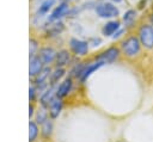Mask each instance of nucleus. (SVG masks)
Here are the masks:
<instances>
[{"instance_id": "obj_1", "label": "nucleus", "mask_w": 153, "mask_h": 142, "mask_svg": "<svg viewBox=\"0 0 153 142\" xmlns=\"http://www.w3.org/2000/svg\"><path fill=\"white\" fill-rule=\"evenodd\" d=\"M93 12L96 13L98 18L105 19V20L116 19L121 14L120 8L116 4L110 2V1H104V0H97Z\"/></svg>"}, {"instance_id": "obj_2", "label": "nucleus", "mask_w": 153, "mask_h": 142, "mask_svg": "<svg viewBox=\"0 0 153 142\" xmlns=\"http://www.w3.org/2000/svg\"><path fill=\"white\" fill-rule=\"evenodd\" d=\"M141 42L137 37V35H131V36H128L126 37L122 42H121V45H120V49H121V53L127 56V57H135L140 54L141 51Z\"/></svg>"}, {"instance_id": "obj_3", "label": "nucleus", "mask_w": 153, "mask_h": 142, "mask_svg": "<svg viewBox=\"0 0 153 142\" xmlns=\"http://www.w3.org/2000/svg\"><path fill=\"white\" fill-rule=\"evenodd\" d=\"M68 48L71 50V53L73 54V56L75 57H81V56H86L90 51V44L88 41L78 38V37H72L68 41Z\"/></svg>"}, {"instance_id": "obj_4", "label": "nucleus", "mask_w": 153, "mask_h": 142, "mask_svg": "<svg viewBox=\"0 0 153 142\" xmlns=\"http://www.w3.org/2000/svg\"><path fill=\"white\" fill-rule=\"evenodd\" d=\"M121 49L116 45H111V47H108L106 49H104L103 51H100L99 54H97L94 56V61H99L104 64H110V63H114L115 61H117V58L120 57L121 55Z\"/></svg>"}, {"instance_id": "obj_5", "label": "nucleus", "mask_w": 153, "mask_h": 142, "mask_svg": "<svg viewBox=\"0 0 153 142\" xmlns=\"http://www.w3.org/2000/svg\"><path fill=\"white\" fill-rule=\"evenodd\" d=\"M137 37L145 49H153V25L142 24L137 30Z\"/></svg>"}, {"instance_id": "obj_6", "label": "nucleus", "mask_w": 153, "mask_h": 142, "mask_svg": "<svg viewBox=\"0 0 153 142\" xmlns=\"http://www.w3.org/2000/svg\"><path fill=\"white\" fill-rule=\"evenodd\" d=\"M69 4L63 2V1H57V4L55 5V7L51 10V12L48 14L47 17V21H59L62 20L63 18L68 17L69 10H71Z\"/></svg>"}, {"instance_id": "obj_7", "label": "nucleus", "mask_w": 153, "mask_h": 142, "mask_svg": "<svg viewBox=\"0 0 153 142\" xmlns=\"http://www.w3.org/2000/svg\"><path fill=\"white\" fill-rule=\"evenodd\" d=\"M65 31V24L62 20L59 21H47L45 26L43 27V32L47 38H55L59 37Z\"/></svg>"}, {"instance_id": "obj_8", "label": "nucleus", "mask_w": 153, "mask_h": 142, "mask_svg": "<svg viewBox=\"0 0 153 142\" xmlns=\"http://www.w3.org/2000/svg\"><path fill=\"white\" fill-rule=\"evenodd\" d=\"M103 66H104V63H102L99 61H93V62H87V63L84 62V66H82V68H81V70H80V73H79L76 79L80 82H85L96 70H98Z\"/></svg>"}, {"instance_id": "obj_9", "label": "nucleus", "mask_w": 153, "mask_h": 142, "mask_svg": "<svg viewBox=\"0 0 153 142\" xmlns=\"http://www.w3.org/2000/svg\"><path fill=\"white\" fill-rule=\"evenodd\" d=\"M121 27H122V21L121 20H118L117 18L116 19H110V20H106L102 25L100 32L104 37H112Z\"/></svg>"}, {"instance_id": "obj_10", "label": "nucleus", "mask_w": 153, "mask_h": 142, "mask_svg": "<svg viewBox=\"0 0 153 142\" xmlns=\"http://www.w3.org/2000/svg\"><path fill=\"white\" fill-rule=\"evenodd\" d=\"M56 51L51 45H42L38 50V56L39 58L43 61L44 66H50L51 63H54L55 61V56H56Z\"/></svg>"}, {"instance_id": "obj_11", "label": "nucleus", "mask_w": 153, "mask_h": 142, "mask_svg": "<svg viewBox=\"0 0 153 142\" xmlns=\"http://www.w3.org/2000/svg\"><path fill=\"white\" fill-rule=\"evenodd\" d=\"M72 56H73V54L68 49L57 50L56 56H55V61H54L55 67H66V66H68L72 62Z\"/></svg>"}, {"instance_id": "obj_12", "label": "nucleus", "mask_w": 153, "mask_h": 142, "mask_svg": "<svg viewBox=\"0 0 153 142\" xmlns=\"http://www.w3.org/2000/svg\"><path fill=\"white\" fill-rule=\"evenodd\" d=\"M45 66H44L43 61L39 58L38 55H35V56L29 57V75L31 78H35L37 74H39L41 70Z\"/></svg>"}, {"instance_id": "obj_13", "label": "nucleus", "mask_w": 153, "mask_h": 142, "mask_svg": "<svg viewBox=\"0 0 153 142\" xmlns=\"http://www.w3.org/2000/svg\"><path fill=\"white\" fill-rule=\"evenodd\" d=\"M137 19V10L136 8H128L126 10V12L122 14V26L124 29H129L131 26L135 25V21Z\"/></svg>"}, {"instance_id": "obj_14", "label": "nucleus", "mask_w": 153, "mask_h": 142, "mask_svg": "<svg viewBox=\"0 0 153 142\" xmlns=\"http://www.w3.org/2000/svg\"><path fill=\"white\" fill-rule=\"evenodd\" d=\"M72 87H73V80H72V76H68L57 86L56 92H55L56 97H59L61 99L67 97L69 94V92L72 91Z\"/></svg>"}, {"instance_id": "obj_15", "label": "nucleus", "mask_w": 153, "mask_h": 142, "mask_svg": "<svg viewBox=\"0 0 153 142\" xmlns=\"http://www.w3.org/2000/svg\"><path fill=\"white\" fill-rule=\"evenodd\" d=\"M48 107H49V116H50L51 118H56V117H59V115L61 113L62 107H63V104H62L61 98L55 97V98L51 100V103L49 104Z\"/></svg>"}, {"instance_id": "obj_16", "label": "nucleus", "mask_w": 153, "mask_h": 142, "mask_svg": "<svg viewBox=\"0 0 153 142\" xmlns=\"http://www.w3.org/2000/svg\"><path fill=\"white\" fill-rule=\"evenodd\" d=\"M66 74V69L65 67H55V69L51 70L50 75H49V84L50 86H55Z\"/></svg>"}, {"instance_id": "obj_17", "label": "nucleus", "mask_w": 153, "mask_h": 142, "mask_svg": "<svg viewBox=\"0 0 153 142\" xmlns=\"http://www.w3.org/2000/svg\"><path fill=\"white\" fill-rule=\"evenodd\" d=\"M56 97V94H54V87L51 86L50 88L45 89L44 92H42L41 97H39V103L43 107H48L49 104L51 103V100Z\"/></svg>"}, {"instance_id": "obj_18", "label": "nucleus", "mask_w": 153, "mask_h": 142, "mask_svg": "<svg viewBox=\"0 0 153 142\" xmlns=\"http://www.w3.org/2000/svg\"><path fill=\"white\" fill-rule=\"evenodd\" d=\"M38 125L36 121L29 122V142H33L38 136Z\"/></svg>"}, {"instance_id": "obj_19", "label": "nucleus", "mask_w": 153, "mask_h": 142, "mask_svg": "<svg viewBox=\"0 0 153 142\" xmlns=\"http://www.w3.org/2000/svg\"><path fill=\"white\" fill-rule=\"evenodd\" d=\"M39 48H41V45H39L38 39L35 38V37H31L30 41H29V57L37 55Z\"/></svg>"}, {"instance_id": "obj_20", "label": "nucleus", "mask_w": 153, "mask_h": 142, "mask_svg": "<svg viewBox=\"0 0 153 142\" xmlns=\"http://www.w3.org/2000/svg\"><path fill=\"white\" fill-rule=\"evenodd\" d=\"M41 132H42V136L43 137H45V138L50 137V135L53 132V122L49 118L44 123L41 124Z\"/></svg>"}, {"instance_id": "obj_21", "label": "nucleus", "mask_w": 153, "mask_h": 142, "mask_svg": "<svg viewBox=\"0 0 153 142\" xmlns=\"http://www.w3.org/2000/svg\"><path fill=\"white\" fill-rule=\"evenodd\" d=\"M47 119H48V112L45 111V107L42 106V107L37 111V113H36V122L39 123V124H42V123H44Z\"/></svg>"}, {"instance_id": "obj_22", "label": "nucleus", "mask_w": 153, "mask_h": 142, "mask_svg": "<svg viewBox=\"0 0 153 142\" xmlns=\"http://www.w3.org/2000/svg\"><path fill=\"white\" fill-rule=\"evenodd\" d=\"M87 41H88L90 48H96V47H99L102 44V38L100 37H91Z\"/></svg>"}, {"instance_id": "obj_23", "label": "nucleus", "mask_w": 153, "mask_h": 142, "mask_svg": "<svg viewBox=\"0 0 153 142\" xmlns=\"http://www.w3.org/2000/svg\"><path fill=\"white\" fill-rule=\"evenodd\" d=\"M36 92H37V88L35 87V86H31L30 88H29V99L32 101L33 99H35V95H36Z\"/></svg>"}, {"instance_id": "obj_24", "label": "nucleus", "mask_w": 153, "mask_h": 142, "mask_svg": "<svg viewBox=\"0 0 153 142\" xmlns=\"http://www.w3.org/2000/svg\"><path fill=\"white\" fill-rule=\"evenodd\" d=\"M122 33H124V27H123V26H122V27H121V29H120V30H118V31H117V32H116L111 38H112V39H116V38H118V37H121V36H122Z\"/></svg>"}, {"instance_id": "obj_25", "label": "nucleus", "mask_w": 153, "mask_h": 142, "mask_svg": "<svg viewBox=\"0 0 153 142\" xmlns=\"http://www.w3.org/2000/svg\"><path fill=\"white\" fill-rule=\"evenodd\" d=\"M59 1H63V2H67V4H69V5H76V4H79L81 0H59Z\"/></svg>"}, {"instance_id": "obj_26", "label": "nucleus", "mask_w": 153, "mask_h": 142, "mask_svg": "<svg viewBox=\"0 0 153 142\" xmlns=\"http://www.w3.org/2000/svg\"><path fill=\"white\" fill-rule=\"evenodd\" d=\"M32 116H33V105L30 104V105H29V117L31 118Z\"/></svg>"}, {"instance_id": "obj_27", "label": "nucleus", "mask_w": 153, "mask_h": 142, "mask_svg": "<svg viewBox=\"0 0 153 142\" xmlns=\"http://www.w3.org/2000/svg\"><path fill=\"white\" fill-rule=\"evenodd\" d=\"M104 1H110V2H114V4L118 5V4H122L124 0H104Z\"/></svg>"}, {"instance_id": "obj_28", "label": "nucleus", "mask_w": 153, "mask_h": 142, "mask_svg": "<svg viewBox=\"0 0 153 142\" xmlns=\"http://www.w3.org/2000/svg\"><path fill=\"white\" fill-rule=\"evenodd\" d=\"M149 21H151V24L153 25V11H152L151 14H149Z\"/></svg>"}]
</instances>
